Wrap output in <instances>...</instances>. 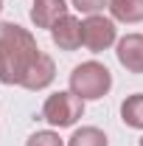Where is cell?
<instances>
[{
	"mask_svg": "<svg viewBox=\"0 0 143 146\" xmlns=\"http://www.w3.org/2000/svg\"><path fill=\"white\" fill-rule=\"evenodd\" d=\"M39 45L28 28L17 23H0V82L23 84V79L39 59Z\"/></svg>",
	"mask_w": 143,
	"mask_h": 146,
	"instance_id": "obj_1",
	"label": "cell"
},
{
	"mask_svg": "<svg viewBox=\"0 0 143 146\" xmlns=\"http://www.w3.org/2000/svg\"><path fill=\"white\" fill-rule=\"evenodd\" d=\"M112 87V73L101 65V62H81L76 65L70 73V90L81 98V101H95L104 98Z\"/></svg>",
	"mask_w": 143,
	"mask_h": 146,
	"instance_id": "obj_2",
	"label": "cell"
},
{
	"mask_svg": "<svg viewBox=\"0 0 143 146\" xmlns=\"http://www.w3.org/2000/svg\"><path fill=\"white\" fill-rule=\"evenodd\" d=\"M81 115H84V101L73 90H59L54 96H48L42 104V118L51 127H59V129L73 127Z\"/></svg>",
	"mask_w": 143,
	"mask_h": 146,
	"instance_id": "obj_3",
	"label": "cell"
},
{
	"mask_svg": "<svg viewBox=\"0 0 143 146\" xmlns=\"http://www.w3.org/2000/svg\"><path fill=\"white\" fill-rule=\"evenodd\" d=\"M115 42V23L101 14H90L81 23V45L90 54H101Z\"/></svg>",
	"mask_w": 143,
	"mask_h": 146,
	"instance_id": "obj_4",
	"label": "cell"
},
{
	"mask_svg": "<svg viewBox=\"0 0 143 146\" xmlns=\"http://www.w3.org/2000/svg\"><path fill=\"white\" fill-rule=\"evenodd\" d=\"M115 56L129 73H143V34H126L118 39Z\"/></svg>",
	"mask_w": 143,
	"mask_h": 146,
	"instance_id": "obj_5",
	"label": "cell"
},
{
	"mask_svg": "<svg viewBox=\"0 0 143 146\" xmlns=\"http://www.w3.org/2000/svg\"><path fill=\"white\" fill-rule=\"evenodd\" d=\"M68 14V3L65 0H34L31 3V23L36 28H54L59 20Z\"/></svg>",
	"mask_w": 143,
	"mask_h": 146,
	"instance_id": "obj_6",
	"label": "cell"
},
{
	"mask_svg": "<svg viewBox=\"0 0 143 146\" xmlns=\"http://www.w3.org/2000/svg\"><path fill=\"white\" fill-rule=\"evenodd\" d=\"M51 39H54L56 48H62V51H76L81 45V23L73 14H65L51 28Z\"/></svg>",
	"mask_w": 143,
	"mask_h": 146,
	"instance_id": "obj_7",
	"label": "cell"
},
{
	"mask_svg": "<svg viewBox=\"0 0 143 146\" xmlns=\"http://www.w3.org/2000/svg\"><path fill=\"white\" fill-rule=\"evenodd\" d=\"M54 76H56L54 59H51L48 54H39V59L34 62V68L28 70V76L23 79L20 87H25V90H45V87L54 82Z\"/></svg>",
	"mask_w": 143,
	"mask_h": 146,
	"instance_id": "obj_8",
	"label": "cell"
},
{
	"mask_svg": "<svg viewBox=\"0 0 143 146\" xmlns=\"http://www.w3.org/2000/svg\"><path fill=\"white\" fill-rule=\"evenodd\" d=\"M109 11L121 23H140L143 20V0H109Z\"/></svg>",
	"mask_w": 143,
	"mask_h": 146,
	"instance_id": "obj_9",
	"label": "cell"
},
{
	"mask_svg": "<svg viewBox=\"0 0 143 146\" xmlns=\"http://www.w3.org/2000/svg\"><path fill=\"white\" fill-rule=\"evenodd\" d=\"M121 118H124L126 127L143 129V93H135V96L124 98V104H121Z\"/></svg>",
	"mask_w": 143,
	"mask_h": 146,
	"instance_id": "obj_10",
	"label": "cell"
},
{
	"mask_svg": "<svg viewBox=\"0 0 143 146\" xmlns=\"http://www.w3.org/2000/svg\"><path fill=\"white\" fill-rule=\"evenodd\" d=\"M68 146H109V143H107V135H104L101 129L81 127V129H76V132L70 135Z\"/></svg>",
	"mask_w": 143,
	"mask_h": 146,
	"instance_id": "obj_11",
	"label": "cell"
},
{
	"mask_svg": "<svg viewBox=\"0 0 143 146\" xmlns=\"http://www.w3.org/2000/svg\"><path fill=\"white\" fill-rule=\"evenodd\" d=\"M25 146H65V143H62V138L56 132H34Z\"/></svg>",
	"mask_w": 143,
	"mask_h": 146,
	"instance_id": "obj_12",
	"label": "cell"
},
{
	"mask_svg": "<svg viewBox=\"0 0 143 146\" xmlns=\"http://www.w3.org/2000/svg\"><path fill=\"white\" fill-rule=\"evenodd\" d=\"M73 3V9H79V11H81V14H98V11H101V9H104V6H109V0H70Z\"/></svg>",
	"mask_w": 143,
	"mask_h": 146,
	"instance_id": "obj_13",
	"label": "cell"
},
{
	"mask_svg": "<svg viewBox=\"0 0 143 146\" xmlns=\"http://www.w3.org/2000/svg\"><path fill=\"white\" fill-rule=\"evenodd\" d=\"M0 11H3V0H0Z\"/></svg>",
	"mask_w": 143,
	"mask_h": 146,
	"instance_id": "obj_14",
	"label": "cell"
},
{
	"mask_svg": "<svg viewBox=\"0 0 143 146\" xmlns=\"http://www.w3.org/2000/svg\"><path fill=\"white\" fill-rule=\"evenodd\" d=\"M140 146H143V138H140Z\"/></svg>",
	"mask_w": 143,
	"mask_h": 146,
	"instance_id": "obj_15",
	"label": "cell"
}]
</instances>
